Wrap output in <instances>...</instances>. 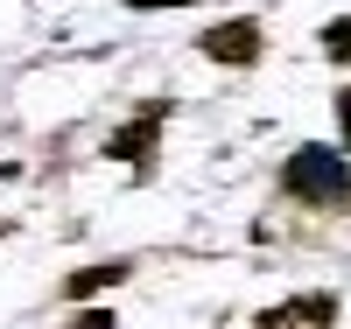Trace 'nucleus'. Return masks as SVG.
<instances>
[{
	"mask_svg": "<svg viewBox=\"0 0 351 329\" xmlns=\"http://www.w3.org/2000/svg\"><path fill=\"white\" fill-rule=\"evenodd\" d=\"M127 274H134L127 259H106V266H77V274L64 280V302H84V294H99V287H120Z\"/></svg>",
	"mask_w": 351,
	"mask_h": 329,
	"instance_id": "obj_5",
	"label": "nucleus"
},
{
	"mask_svg": "<svg viewBox=\"0 0 351 329\" xmlns=\"http://www.w3.org/2000/svg\"><path fill=\"white\" fill-rule=\"evenodd\" d=\"M260 322H337V294H295V302H274V308H260Z\"/></svg>",
	"mask_w": 351,
	"mask_h": 329,
	"instance_id": "obj_4",
	"label": "nucleus"
},
{
	"mask_svg": "<svg viewBox=\"0 0 351 329\" xmlns=\"http://www.w3.org/2000/svg\"><path fill=\"white\" fill-rule=\"evenodd\" d=\"M134 14H155V8H197V0H127Z\"/></svg>",
	"mask_w": 351,
	"mask_h": 329,
	"instance_id": "obj_8",
	"label": "nucleus"
},
{
	"mask_svg": "<svg viewBox=\"0 0 351 329\" xmlns=\"http://www.w3.org/2000/svg\"><path fill=\"white\" fill-rule=\"evenodd\" d=\"M337 133H344L337 147H344V155H351V92H337Z\"/></svg>",
	"mask_w": 351,
	"mask_h": 329,
	"instance_id": "obj_7",
	"label": "nucleus"
},
{
	"mask_svg": "<svg viewBox=\"0 0 351 329\" xmlns=\"http://www.w3.org/2000/svg\"><path fill=\"white\" fill-rule=\"evenodd\" d=\"M197 49L211 56V64H225V70H253L260 49H267V28H260L253 14H232V21H211V28H204Z\"/></svg>",
	"mask_w": 351,
	"mask_h": 329,
	"instance_id": "obj_2",
	"label": "nucleus"
},
{
	"mask_svg": "<svg viewBox=\"0 0 351 329\" xmlns=\"http://www.w3.org/2000/svg\"><path fill=\"white\" fill-rule=\"evenodd\" d=\"M324 56H330V64H351V21H330L324 28Z\"/></svg>",
	"mask_w": 351,
	"mask_h": 329,
	"instance_id": "obj_6",
	"label": "nucleus"
},
{
	"mask_svg": "<svg viewBox=\"0 0 351 329\" xmlns=\"http://www.w3.org/2000/svg\"><path fill=\"white\" fill-rule=\"evenodd\" d=\"M162 127H169V105H141V112L127 119V127L106 140V155H112V161H134V168H148V155H155Z\"/></svg>",
	"mask_w": 351,
	"mask_h": 329,
	"instance_id": "obj_3",
	"label": "nucleus"
},
{
	"mask_svg": "<svg viewBox=\"0 0 351 329\" xmlns=\"http://www.w3.org/2000/svg\"><path fill=\"white\" fill-rule=\"evenodd\" d=\"M281 196L309 203V211H351V161L330 140H302L295 155L281 161Z\"/></svg>",
	"mask_w": 351,
	"mask_h": 329,
	"instance_id": "obj_1",
	"label": "nucleus"
}]
</instances>
